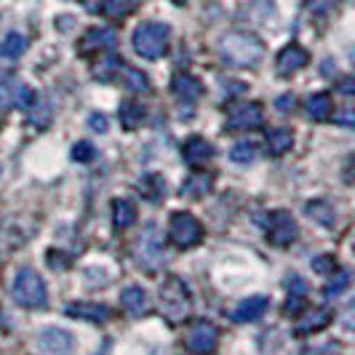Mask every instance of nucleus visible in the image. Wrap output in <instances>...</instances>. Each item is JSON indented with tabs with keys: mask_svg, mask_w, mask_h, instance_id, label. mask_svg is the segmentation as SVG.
I'll return each instance as SVG.
<instances>
[{
	"mask_svg": "<svg viewBox=\"0 0 355 355\" xmlns=\"http://www.w3.org/2000/svg\"><path fill=\"white\" fill-rule=\"evenodd\" d=\"M219 53L225 56V62H230L235 67H251L262 59L265 46L259 37L249 35V33H230V35L222 37Z\"/></svg>",
	"mask_w": 355,
	"mask_h": 355,
	"instance_id": "1",
	"label": "nucleus"
},
{
	"mask_svg": "<svg viewBox=\"0 0 355 355\" xmlns=\"http://www.w3.org/2000/svg\"><path fill=\"white\" fill-rule=\"evenodd\" d=\"M158 302H160V313L168 320L179 323V320L187 318L193 300H190V288L184 286V281L177 278V275H168L163 281V286H160Z\"/></svg>",
	"mask_w": 355,
	"mask_h": 355,
	"instance_id": "2",
	"label": "nucleus"
},
{
	"mask_svg": "<svg viewBox=\"0 0 355 355\" xmlns=\"http://www.w3.org/2000/svg\"><path fill=\"white\" fill-rule=\"evenodd\" d=\"M134 259L144 267V272H155L166 262V251H163V235L158 225L150 222L134 241Z\"/></svg>",
	"mask_w": 355,
	"mask_h": 355,
	"instance_id": "3",
	"label": "nucleus"
},
{
	"mask_svg": "<svg viewBox=\"0 0 355 355\" xmlns=\"http://www.w3.org/2000/svg\"><path fill=\"white\" fill-rule=\"evenodd\" d=\"M168 27L160 21H147L139 24L134 33V51L144 56V59H160L168 51Z\"/></svg>",
	"mask_w": 355,
	"mask_h": 355,
	"instance_id": "4",
	"label": "nucleus"
},
{
	"mask_svg": "<svg viewBox=\"0 0 355 355\" xmlns=\"http://www.w3.org/2000/svg\"><path fill=\"white\" fill-rule=\"evenodd\" d=\"M14 300L21 307H43L49 302V291H46V281L40 278V272L24 267L19 270L17 278H14Z\"/></svg>",
	"mask_w": 355,
	"mask_h": 355,
	"instance_id": "5",
	"label": "nucleus"
},
{
	"mask_svg": "<svg viewBox=\"0 0 355 355\" xmlns=\"http://www.w3.org/2000/svg\"><path fill=\"white\" fill-rule=\"evenodd\" d=\"M168 238L177 249H190L198 246L203 241V225L198 222L193 214L177 211L171 216V225H168Z\"/></svg>",
	"mask_w": 355,
	"mask_h": 355,
	"instance_id": "6",
	"label": "nucleus"
},
{
	"mask_svg": "<svg viewBox=\"0 0 355 355\" xmlns=\"http://www.w3.org/2000/svg\"><path fill=\"white\" fill-rule=\"evenodd\" d=\"M297 235H300V227H297L294 216L288 211H275L270 216V222H267V238H270L272 246L286 249V246H291L297 241Z\"/></svg>",
	"mask_w": 355,
	"mask_h": 355,
	"instance_id": "7",
	"label": "nucleus"
},
{
	"mask_svg": "<svg viewBox=\"0 0 355 355\" xmlns=\"http://www.w3.org/2000/svg\"><path fill=\"white\" fill-rule=\"evenodd\" d=\"M216 339H219V331H216L214 323L196 320L187 331V350L193 355H209L216 347Z\"/></svg>",
	"mask_w": 355,
	"mask_h": 355,
	"instance_id": "8",
	"label": "nucleus"
},
{
	"mask_svg": "<svg viewBox=\"0 0 355 355\" xmlns=\"http://www.w3.org/2000/svg\"><path fill=\"white\" fill-rule=\"evenodd\" d=\"M37 355H70L72 353V334L64 329H43L37 334Z\"/></svg>",
	"mask_w": 355,
	"mask_h": 355,
	"instance_id": "9",
	"label": "nucleus"
},
{
	"mask_svg": "<svg viewBox=\"0 0 355 355\" xmlns=\"http://www.w3.org/2000/svg\"><path fill=\"white\" fill-rule=\"evenodd\" d=\"M265 121V112L262 105H254V102H243V105H235L227 115V125L238 128V131H249V128H259Z\"/></svg>",
	"mask_w": 355,
	"mask_h": 355,
	"instance_id": "10",
	"label": "nucleus"
},
{
	"mask_svg": "<svg viewBox=\"0 0 355 355\" xmlns=\"http://www.w3.org/2000/svg\"><path fill=\"white\" fill-rule=\"evenodd\" d=\"M35 91L19 80H6L0 83V107H30L35 105Z\"/></svg>",
	"mask_w": 355,
	"mask_h": 355,
	"instance_id": "11",
	"label": "nucleus"
},
{
	"mask_svg": "<svg viewBox=\"0 0 355 355\" xmlns=\"http://www.w3.org/2000/svg\"><path fill=\"white\" fill-rule=\"evenodd\" d=\"M307 62H310V53L304 51L302 46L291 43V46H286L284 51L278 53V59H275V70L281 72V75H294L297 70H302Z\"/></svg>",
	"mask_w": 355,
	"mask_h": 355,
	"instance_id": "12",
	"label": "nucleus"
},
{
	"mask_svg": "<svg viewBox=\"0 0 355 355\" xmlns=\"http://www.w3.org/2000/svg\"><path fill=\"white\" fill-rule=\"evenodd\" d=\"M267 307H270V300L262 297V294H257V297H249V300H243V302L238 304V307H235V313H232V318L238 320V323L259 320L267 313Z\"/></svg>",
	"mask_w": 355,
	"mask_h": 355,
	"instance_id": "13",
	"label": "nucleus"
},
{
	"mask_svg": "<svg viewBox=\"0 0 355 355\" xmlns=\"http://www.w3.org/2000/svg\"><path fill=\"white\" fill-rule=\"evenodd\" d=\"M329 323H331V313L329 310H307L302 318L297 320L294 334L297 337H307V334H315L320 329H326Z\"/></svg>",
	"mask_w": 355,
	"mask_h": 355,
	"instance_id": "14",
	"label": "nucleus"
},
{
	"mask_svg": "<svg viewBox=\"0 0 355 355\" xmlns=\"http://www.w3.org/2000/svg\"><path fill=\"white\" fill-rule=\"evenodd\" d=\"M182 153H184V160L190 163V166H203V163H209L214 158V147L211 142H206L203 137H190L184 147H182Z\"/></svg>",
	"mask_w": 355,
	"mask_h": 355,
	"instance_id": "15",
	"label": "nucleus"
},
{
	"mask_svg": "<svg viewBox=\"0 0 355 355\" xmlns=\"http://www.w3.org/2000/svg\"><path fill=\"white\" fill-rule=\"evenodd\" d=\"M112 46H115V33L107 30V27H91L80 40V51L83 53L102 51V49H112Z\"/></svg>",
	"mask_w": 355,
	"mask_h": 355,
	"instance_id": "16",
	"label": "nucleus"
},
{
	"mask_svg": "<svg viewBox=\"0 0 355 355\" xmlns=\"http://www.w3.org/2000/svg\"><path fill=\"white\" fill-rule=\"evenodd\" d=\"M67 315H70V318L91 320V323H105V320L110 318V307H107V304H96V302H75L67 307Z\"/></svg>",
	"mask_w": 355,
	"mask_h": 355,
	"instance_id": "17",
	"label": "nucleus"
},
{
	"mask_svg": "<svg viewBox=\"0 0 355 355\" xmlns=\"http://www.w3.org/2000/svg\"><path fill=\"white\" fill-rule=\"evenodd\" d=\"M171 91L177 94V99L182 102H196L198 96L203 94V86H200V80L193 78V75H174V80H171Z\"/></svg>",
	"mask_w": 355,
	"mask_h": 355,
	"instance_id": "18",
	"label": "nucleus"
},
{
	"mask_svg": "<svg viewBox=\"0 0 355 355\" xmlns=\"http://www.w3.org/2000/svg\"><path fill=\"white\" fill-rule=\"evenodd\" d=\"M121 304L131 315H144L147 313V291L142 286H125L121 294Z\"/></svg>",
	"mask_w": 355,
	"mask_h": 355,
	"instance_id": "19",
	"label": "nucleus"
},
{
	"mask_svg": "<svg viewBox=\"0 0 355 355\" xmlns=\"http://www.w3.org/2000/svg\"><path fill=\"white\" fill-rule=\"evenodd\" d=\"M304 110H307V115L313 121H329L331 118V110H334V102H331V96L326 91H320V94H313L304 102Z\"/></svg>",
	"mask_w": 355,
	"mask_h": 355,
	"instance_id": "20",
	"label": "nucleus"
},
{
	"mask_svg": "<svg viewBox=\"0 0 355 355\" xmlns=\"http://www.w3.org/2000/svg\"><path fill=\"white\" fill-rule=\"evenodd\" d=\"M134 222H137V206L131 200H125V198H118L112 203V225H115V230H125Z\"/></svg>",
	"mask_w": 355,
	"mask_h": 355,
	"instance_id": "21",
	"label": "nucleus"
},
{
	"mask_svg": "<svg viewBox=\"0 0 355 355\" xmlns=\"http://www.w3.org/2000/svg\"><path fill=\"white\" fill-rule=\"evenodd\" d=\"M291 144H294V134L288 128H275V131L267 134V150H270V155H284V153L291 150Z\"/></svg>",
	"mask_w": 355,
	"mask_h": 355,
	"instance_id": "22",
	"label": "nucleus"
},
{
	"mask_svg": "<svg viewBox=\"0 0 355 355\" xmlns=\"http://www.w3.org/2000/svg\"><path fill=\"white\" fill-rule=\"evenodd\" d=\"M147 121V110L139 102H123L121 105V123L123 128H139Z\"/></svg>",
	"mask_w": 355,
	"mask_h": 355,
	"instance_id": "23",
	"label": "nucleus"
},
{
	"mask_svg": "<svg viewBox=\"0 0 355 355\" xmlns=\"http://www.w3.org/2000/svg\"><path fill=\"white\" fill-rule=\"evenodd\" d=\"M209 190H211V177H209V174H193V177L184 182L182 196L184 198H203Z\"/></svg>",
	"mask_w": 355,
	"mask_h": 355,
	"instance_id": "24",
	"label": "nucleus"
},
{
	"mask_svg": "<svg viewBox=\"0 0 355 355\" xmlns=\"http://www.w3.org/2000/svg\"><path fill=\"white\" fill-rule=\"evenodd\" d=\"M142 3L144 0H102V11H105L107 17L118 19L131 14V11H137Z\"/></svg>",
	"mask_w": 355,
	"mask_h": 355,
	"instance_id": "25",
	"label": "nucleus"
},
{
	"mask_svg": "<svg viewBox=\"0 0 355 355\" xmlns=\"http://www.w3.org/2000/svg\"><path fill=\"white\" fill-rule=\"evenodd\" d=\"M24 51H27V37L21 35V33H11V35H6V40L0 43V53L6 59H19Z\"/></svg>",
	"mask_w": 355,
	"mask_h": 355,
	"instance_id": "26",
	"label": "nucleus"
},
{
	"mask_svg": "<svg viewBox=\"0 0 355 355\" xmlns=\"http://www.w3.org/2000/svg\"><path fill=\"white\" fill-rule=\"evenodd\" d=\"M307 214H310L318 225H323V227H331V225H334V209H331L326 200H310V203H307Z\"/></svg>",
	"mask_w": 355,
	"mask_h": 355,
	"instance_id": "27",
	"label": "nucleus"
},
{
	"mask_svg": "<svg viewBox=\"0 0 355 355\" xmlns=\"http://www.w3.org/2000/svg\"><path fill=\"white\" fill-rule=\"evenodd\" d=\"M123 78H125V86L131 91H137V94L150 91V80H147V75H144L142 70H137V67H123Z\"/></svg>",
	"mask_w": 355,
	"mask_h": 355,
	"instance_id": "28",
	"label": "nucleus"
},
{
	"mask_svg": "<svg viewBox=\"0 0 355 355\" xmlns=\"http://www.w3.org/2000/svg\"><path fill=\"white\" fill-rule=\"evenodd\" d=\"M230 158L235 160V163H251V160L257 158V147H254L251 142H238V144H232Z\"/></svg>",
	"mask_w": 355,
	"mask_h": 355,
	"instance_id": "29",
	"label": "nucleus"
},
{
	"mask_svg": "<svg viewBox=\"0 0 355 355\" xmlns=\"http://www.w3.org/2000/svg\"><path fill=\"white\" fill-rule=\"evenodd\" d=\"M142 193L147 200H158L163 196V179L158 174H150V177L142 179Z\"/></svg>",
	"mask_w": 355,
	"mask_h": 355,
	"instance_id": "30",
	"label": "nucleus"
},
{
	"mask_svg": "<svg viewBox=\"0 0 355 355\" xmlns=\"http://www.w3.org/2000/svg\"><path fill=\"white\" fill-rule=\"evenodd\" d=\"M350 281H353V275H350L347 270H342V272H337V278H334L331 284H326L323 294H326V297H337V294H342V291L350 286Z\"/></svg>",
	"mask_w": 355,
	"mask_h": 355,
	"instance_id": "31",
	"label": "nucleus"
},
{
	"mask_svg": "<svg viewBox=\"0 0 355 355\" xmlns=\"http://www.w3.org/2000/svg\"><path fill=\"white\" fill-rule=\"evenodd\" d=\"M72 158H75V163H91L96 158V150L91 142H78L72 147Z\"/></svg>",
	"mask_w": 355,
	"mask_h": 355,
	"instance_id": "32",
	"label": "nucleus"
},
{
	"mask_svg": "<svg viewBox=\"0 0 355 355\" xmlns=\"http://www.w3.org/2000/svg\"><path fill=\"white\" fill-rule=\"evenodd\" d=\"M286 284H288V297H307V284H304L302 278L291 275Z\"/></svg>",
	"mask_w": 355,
	"mask_h": 355,
	"instance_id": "33",
	"label": "nucleus"
},
{
	"mask_svg": "<svg viewBox=\"0 0 355 355\" xmlns=\"http://www.w3.org/2000/svg\"><path fill=\"white\" fill-rule=\"evenodd\" d=\"M313 267H315V272H334L337 262H334V257H318V259H313Z\"/></svg>",
	"mask_w": 355,
	"mask_h": 355,
	"instance_id": "34",
	"label": "nucleus"
},
{
	"mask_svg": "<svg viewBox=\"0 0 355 355\" xmlns=\"http://www.w3.org/2000/svg\"><path fill=\"white\" fill-rule=\"evenodd\" d=\"M89 125L94 128V131H99V134H102V131H107V118L102 115V112H94V115L89 118Z\"/></svg>",
	"mask_w": 355,
	"mask_h": 355,
	"instance_id": "35",
	"label": "nucleus"
},
{
	"mask_svg": "<svg viewBox=\"0 0 355 355\" xmlns=\"http://www.w3.org/2000/svg\"><path fill=\"white\" fill-rule=\"evenodd\" d=\"M342 320H345V326H347V329H355V302L347 304V310H345Z\"/></svg>",
	"mask_w": 355,
	"mask_h": 355,
	"instance_id": "36",
	"label": "nucleus"
},
{
	"mask_svg": "<svg viewBox=\"0 0 355 355\" xmlns=\"http://www.w3.org/2000/svg\"><path fill=\"white\" fill-rule=\"evenodd\" d=\"M339 91H342V94H347V96H353L355 94V78H345V80H339Z\"/></svg>",
	"mask_w": 355,
	"mask_h": 355,
	"instance_id": "37",
	"label": "nucleus"
},
{
	"mask_svg": "<svg viewBox=\"0 0 355 355\" xmlns=\"http://www.w3.org/2000/svg\"><path fill=\"white\" fill-rule=\"evenodd\" d=\"M337 123H342V125H355V112H353V110H345V112H339V115H337Z\"/></svg>",
	"mask_w": 355,
	"mask_h": 355,
	"instance_id": "38",
	"label": "nucleus"
},
{
	"mask_svg": "<svg viewBox=\"0 0 355 355\" xmlns=\"http://www.w3.org/2000/svg\"><path fill=\"white\" fill-rule=\"evenodd\" d=\"M331 3H334V0H310V8H313V11H326Z\"/></svg>",
	"mask_w": 355,
	"mask_h": 355,
	"instance_id": "39",
	"label": "nucleus"
},
{
	"mask_svg": "<svg viewBox=\"0 0 355 355\" xmlns=\"http://www.w3.org/2000/svg\"><path fill=\"white\" fill-rule=\"evenodd\" d=\"M288 99H291V96H284V99H281V110H288V105H291Z\"/></svg>",
	"mask_w": 355,
	"mask_h": 355,
	"instance_id": "40",
	"label": "nucleus"
},
{
	"mask_svg": "<svg viewBox=\"0 0 355 355\" xmlns=\"http://www.w3.org/2000/svg\"><path fill=\"white\" fill-rule=\"evenodd\" d=\"M174 3H184V0H174Z\"/></svg>",
	"mask_w": 355,
	"mask_h": 355,
	"instance_id": "41",
	"label": "nucleus"
}]
</instances>
